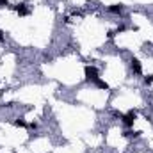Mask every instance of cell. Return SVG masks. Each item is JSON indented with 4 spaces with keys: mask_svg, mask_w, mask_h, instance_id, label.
<instances>
[{
    "mask_svg": "<svg viewBox=\"0 0 153 153\" xmlns=\"http://www.w3.org/2000/svg\"><path fill=\"white\" fill-rule=\"evenodd\" d=\"M135 118H137V114L134 112V111H130L128 114H125V116H121V119H123V125L125 127H134V121H135Z\"/></svg>",
    "mask_w": 153,
    "mask_h": 153,
    "instance_id": "6da1fadb",
    "label": "cell"
},
{
    "mask_svg": "<svg viewBox=\"0 0 153 153\" xmlns=\"http://www.w3.org/2000/svg\"><path fill=\"white\" fill-rule=\"evenodd\" d=\"M86 77H87V80H93V82H96L100 78L98 77V70L94 66H86Z\"/></svg>",
    "mask_w": 153,
    "mask_h": 153,
    "instance_id": "7a4b0ae2",
    "label": "cell"
},
{
    "mask_svg": "<svg viewBox=\"0 0 153 153\" xmlns=\"http://www.w3.org/2000/svg\"><path fill=\"white\" fill-rule=\"evenodd\" d=\"M130 68H132V71H134L135 75H141V73H143V66H141V61H139V59H135V57H134V59L130 61Z\"/></svg>",
    "mask_w": 153,
    "mask_h": 153,
    "instance_id": "3957f363",
    "label": "cell"
},
{
    "mask_svg": "<svg viewBox=\"0 0 153 153\" xmlns=\"http://www.w3.org/2000/svg\"><path fill=\"white\" fill-rule=\"evenodd\" d=\"M12 9L20 14V16H27L29 14V9H27V4L25 2H21V4H16V5H12Z\"/></svg>",
    "mask_w": 153,
    "mask_h": 153,
    "instance_id": "277c9868",
    "label": "cell"
},
{
    "mask_svg": "<svg viewBox=\"0 0 153 153\" xmlns=\"http://www.w3.org/2000/svg\"><path fill=\"white\" fill-rule=\"evenodd\" d=\"M123 11H125V5H123V4H112V5H109V12L121 14Z\"/></svg>",
    "mask_w": 153,
    "mask_h": 153,
    "instance_id": "5b68a950",
    "label": "cell"
},
{
    "mask_svg": "<svg viewBox=\"0 0 153 153\" xmlns=\"http://www.w3.org/2000/svg\"><path fill=\"white\" fill-rule=\"evenodd\" d=\"M96 86H98L100 89H109V84H107V82H103V80H100V78L96 80Z\"/></svg>",
    "mask_w": 153,
    "mask_h": 153,
    "instance_id": "8992f818",
    "label": "cell"
},
{
    "mask_svg": "<svg viewBox=\"0 0 153 153\" xmlns=\"http://www.w3.org/2000/svg\"><path fill=\"white\" fill-rule=\"evenodd\" d=\"M14 127H20V128H25V127H27V123H25L23 119H16V121H14Z\"/></svg>",
    "mask_w": 153,
    "mask_h": 153,
    "instance_id": "52a82bcc",
    "label": "cell"
},
{
    "mask_svg": "<svg viewBox=\"0 0 153 153\" xmlns=\"http://www.w3.org/2000/svg\"><path fill=\"white\" fill-rule=\"evenodd\" d=\"M144 84H146V86H152L153 84V75H146V77H144Z\"/></svg>",
    "mask_w": 153,
    "mask_h": 153,
    "instance_id": "ba28073f",
    "label": "cell"
},
{
    "mask_svg": "<svg viewBox=\"0 0 153 153\" xmlns=\"http://www.w3.org/2000/svg\"><path fill=\"white\" fill-rule=\"evenodd\" d=\"M5 39V34H4V30H0V41H4Z\"/></svg>",
    "mask_w": 153,
    "mask_h": 153,
    "instance_id": "9c48e42d",
    "label": "cell"
},
{
    "mask_svg": "<svg viewBox=\"0 0 153 153\" xmlns=\"http://www.w3.org/2000/svg\"><path fill=\"white\" fill-rule=\"evenodd\" d=\"M0 5H7V0H0Z\"/></svg>",
    "mask_w": 153,
    "mask_h": 153,
    "instance_id": "30bf717a",
    "label": "cell"
}]
</instances>
